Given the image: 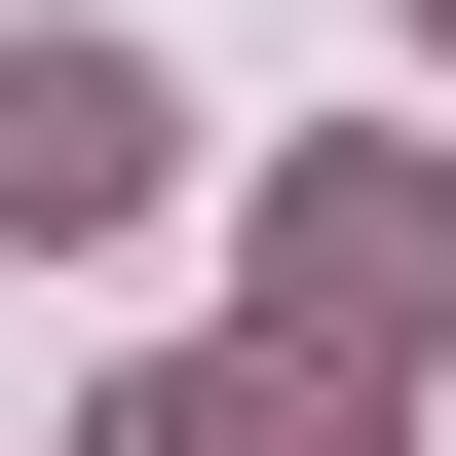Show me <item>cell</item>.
<instances>
[{"instance_id":"6da1fadb","label":"cell","mask_w":456,"mask_h":456,"mask_svg":"<svg viewBox=\"0 0 456 456\" xmlns=\"http://www.w3.org/2000/svg\"><path fill=\"white\" fill-rule=\"evenodd\" d=\"M419 342H456V191H419V152H305V191H266V380L380 419Z\"/></svg>"},{"instance_id":"7a4b0ae2","label":"cell","mask_w":456,"mask_h":456,"mask_svg":"<svg viewBox=\"0 0 456 456\" xmlns=\"http://www.w3.org/2000/svg\"><path fill=\"white\" fill-rule=\"evenodd\" d=\"M152 191H191L152 38H0V228H152Z\"/></svg>"},{"instance_id":"3957f363","label":"cell","mask_w":456,"mask_h":456,"mask_svg":"<svg viewBox=\"0 0 456 456\" xmlns=\"http://www.w3.org/2000/svg\"><path fill=\"white\" fill-rule=\"evenodd\" d=\"M77 456H380V419H342V380H114Z\"/></svg>"},{"instance_id":"277c9868","label":"cell","mask_w":456,"mask_h":456,"mask_svg":"<svg viewBox=\"0 0 456 456\" xmlns=\"http://www.w3.org/2000/svg\"><path fill=\"white\" fill-rule=\"evenodd\" d=\"M419 38H456V0H419Z\"/></svg>"}]
</instances>
